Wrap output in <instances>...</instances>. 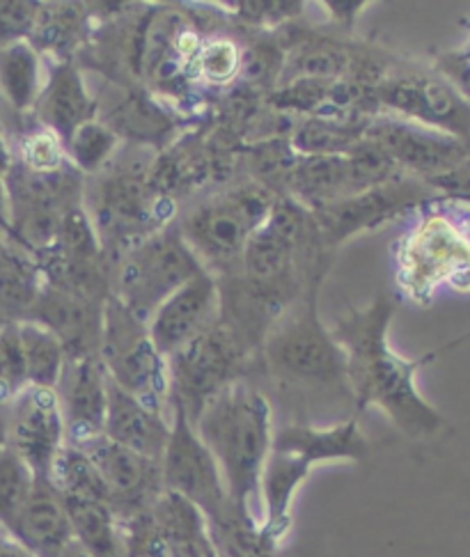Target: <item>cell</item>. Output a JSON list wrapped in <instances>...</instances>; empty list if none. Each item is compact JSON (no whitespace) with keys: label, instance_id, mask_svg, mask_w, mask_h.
Returning a JSON list of instances; mask_svg holds the SVG:
<instances>
[{"label":"cell","instance_id":"obj_1","mask_svg":"<svg viewBox=\"0 0 470 557\" xmlns=\"http://www.w3.org/2000/svg\"><path fill=\"white\" fill-rule=\"evenodd\" d=\"M395 312V298L381 292L368 308L339 319L333 335L347 354V383L358 411L374 406L404 436L424 441L441 434L447 420L422 397L418 372L436 360L443 349L420 358H404L393 351L388 331Z\"/></svg>","mask_w":470,"mask_h":557},{"label":"cell","instance_id":"obj_2","mask_svg":"<svg viewBox=\"0 0 470 557\" xmlns=\"http://www.w3.org/2000/svg\"><path fill=\"white\" fill-rule=\"evenodd\" d=\"M194 426L221 468L230 500L252 513L250 500L260 494L273 441L267 397L246 381H234L205 406Z\"/></svg>","mask_w":470,"mask_h":557},{"label":"cell","instance_id":"obj_3","mask_svg":"<svg viewBox=\"0 0 470 557\" xmlns=\"http://www.w3.org/2000/svg\"><path fill=\"white\" fill-rule=\"evenodd\" d=\"M447 202V200H445ZM432 200L395 250L399 289L420 306H430L443 287L470 292V232L461 209Z\"/></svg>","mask_w":470,"mask_h":557},{"label":"cell","instance_id":"obj_4","mask_svg":"<svg viewBox=\"0 0 470 557\" xmlns=\"http://www.w3.org/2000/svg\"><path fill=\"white\" fill-rule=\"evenodd\" d=\"M319 277L285 319H277L267 335L264 360L269 372L296 388H347V354L326 331L317 308Z\"/></svg>","mask_w":470,"mask_h":557},{"label":"cell","instance_id":"obj_5","mask_svg":"<svg viewBox=\"0 0 470 557\" xmlns=\"http://www.w3.org/2000/svg\"><path fill=\"white\" fill-rule=\"evenodd\" d=\"M207 271L177 227H163L120 252L113 298L136 319L149 321L180 287Z\"/></svg>","mask_w":470,"mask_h":557},{"label":"cell","instance_id":"obj_6","mask_svg":"<svg viewBox=\"0 0 470 557\" xmlns=\"http://www.w3.org/2000/svg\"><path fill=\"white\" fill-rule=\"evenodd\" d=\"M273 202L271 190L260 184L234 186L190 209L180 221V232L205 269H230L242 262L248 242L267 221Z\"/></svg>","mask_w":470,"mask_h":557},{"label":"cell","instance_id":"obj_7","mask_svg":"<svg viewBox=\"0 0 470 557\" xmlns=\"http://www.w3.org/2000/svg\"><path fill=\"white\" fill-rule=\"evenodd\" d=\"M99 360L122 391L163 411L170 399L168 358L154 347L145 321L136 319L113 296L106 298L103 306Z\"/></svg>","mask_w":470,"mask_h":557},{"label":"cell","instance_id":"obj_8","mask_svg":"<svg viewBox=\"0 0 470 557\" xmlns=\"http://www.w3.org/2000/svg\"><path fill=\"white\" fill-rule=\"evenodd\" d=\"M379 111L470 143V101L434 67L395 64L376 85Z\"/></svg>","mask_w":470,"mask_h":557},{"label":"cell","instance_id":"obj_9","mask_svg":"<svg viewBox=\"0 0 470 557\" xmlns=\"http://www.w3.org/2000/svg\"><path fill=\"white\" fill-rule=\"evenodd\" d=\"M103 175V173H97ZM90 207L95 232L106 246L129 248L147 234L168 227L165 200L140 168H118L92 188Z\"/></svg>","mask_w":470,"mask_h":557},{"label":"cell","instance_id":"obj_10","mask_svg":"<svg viewBox=\"0 0 470 557\" xmlns=\"http://www.w3.org/2000/svg\"><path fill=\"white\" fill-rule=\"evenodd\" d=\"M244 362L242 342L221 324L211 326L168 358L170 401L196 422L205 406L225 385L239 381Z\"/></svg>","mask_w":470,"mask_h":557},{"label":"cell","instance_id":"obj_11","mask_svg":"<svg viewBox=\"0 0 470 557\" xmlns=\"http://www.w3.org/2000/svg\"><path fill=\"white\" fill-rule=\"evenodd\" d=\"M432 200H436V193L430 186L416 177L401 175L370 190L356 193L351 198L312 209V223L322 234L324 244L339 246L360 232H372L406 213L420 211Z\"/></svg>","mask_w":470,"mask_h":557},{"label":"cell","instance_id":"obj_12","mask_svg":"<svg viewBox=\"0 0 470 557\" xmlns=\"http://www.w3.org/2000/svg\"><path fill=\"white\" fill-rule=\"evenodd\" d=\"M120 523L132 557H217L205 513L170 491Z\"/></svg>","mask_w":470,"mask_h":557},{"label":"cell","instance_id":"obj_13","mask_svg":"<svg viewBox=\"0 0 470 557\" xmlns=\"http://www.w3.org/2000/svg\"><path fill=\"white\" fill-rule=\"evenodd\" d=\"M161 482L163 491L196 505L205 513V519L232 503L217 459L211 457L194 422L180 406H173L170 438L161 457Z\"/></svg>","mask_w":470,"mask_h":557},{"label":"cell","instance_id":"obj_14","mask_svg":"<svg viewBox=\"0 0 470 557\" xmlns=\"http://www.w3.org/2000/svg\"><path fill=\"white\" fill-rule=\"evenodd\" d=\"M312 221L304 207L294 200H275L267 221L252 234L248 242L242 267L250 296H258V304H269L271 296H277L283 285L289 283V275L296 264V250L306 237Z\"/></svg>","mask_w":470,"mask_h":557},{"label":"cell","instance_id":"obj_15","mask_svg":"<svg viewBox=\"0 0 470 557\" xmlns=\"http://www.w3.org/2000/svg\"><path fill=\"white\" fill-rule=\"evenodd\" d=\"M362 138L381 147L399 165L404 175L424 184L450 173L470 149V143L455 136L391 115L370 120Z\"/></svg>","mask_w":470,"mask_h":557},{"label":"cell","instance_id":"obj_16","mask_svg":"<svg viewBox=\"0 0 470 557\" xmlns=\"http://www.w3.org/2000/svg\"><path fill=\"white\" fill-rule=\"evenodd\" d=\"M5 443L30 466L37 480L49 482L60 449L67 445L65 418L55 391L28 385L14 397Z\"/></svg>","mask_w":470,"mask_h":557},{"label":"cell","instance_id":"obj_17","mask_svg":"<svg viewBox=\"0 0 470 557\" xmlns=\"http://www.w3.org/2000/svg\"><path fill=\"white\" fill-rule=\"evenodd\" d=\"M76 447L95 463L106 486V496H109V507L120 521L136 517L161 496L163 482L159 461L136 455L106 436H97Z\"/></svg>","mask_w":470,"mask_h":557},{"label":"cell","instance_id":"obj_18","mask_svg":"<svg viewBox=\"0 0 470 557\" xmlns=\"http://www.w3.org/2000/svg\"><path fill=\"white\" fill-rule=\"evenodd\" d=\"M223 298L217 277L202 271L157 308L147 321V333L161 356L170 358L188 342L219 324Z\"/></svg>","mask_w":470,"mask_h":557},{"label":"cell","instance_id":"obj_19","mask_svg":"<svg viewBox=\"0 0 470 557\" xmlns=\"http://www.w3.org/2000/svg\"><path fill=\"white\" fill-rule=\"evenodd\" d=\"M103 306L106 301L45 283L28 319L47 326L62 342L67 360H78L99 356Z\"/></svg>","mask_w":470,"mask_h":557},{"label":"cell","instance_id":"obj_20","mask_svg":"<svg viewBox=\"0 0 470 557\" xmlns=\"http://www.w3.org/2000/svg\"><path fill=\"white\" fill-rule=\"evenodd\" d=\"M62 418H65L67 443L83 445L103 436L106 404H109V374L99 356L67 360L55 388Z\"/></svg>","mask_w":470,"mask_h":557},{"label":"cell","instance_id":"obj_21","mask_svg":"<svg viewBox=\"0 0 470 557\" xmlns=\"http://www.w3.org/2000/svg\"><path fill=\"white\" fill-rule=\"evenodd\" d=\"M103 436L132 449L136 455L161 463L170 438V422L163 411L122 391L109 379V404H106Z\"/></svg>","mask_w":470,"mask_h":557},{"label":"cell","instance_id":"obj_22","mask_svg":"<svg viewBox=\"0 0 470 557\" xmlns=\"http://www.w3.org/2000/svg\"><path fill=\"white\" fill-rule=\"evenodd\" d=\"M10 534L37 557H60L74 544L65 500L51 482H35L33 494L26 507L21 509Z\"/></svg>","mask_w":470,"mask_h":557},{"label":"cell","instance_id":"obj_23","mask_svg":"<svg viewBox=\"0 0 470 557\" xmlns=\"http://www.w3.org/2000/svg\"><path fill=\"white\" fill-rule=\"evenodd\" d=\"M33 111L41 126L49 128L65 145L81 124L95 120L97 103L85 88L76 64L58 62L45 81Z\"/></svg>","mask_w":470,"mask_h":557},{"label":"cell","instance_id":"obj_24","mask_svg":"<svg viewBox=\"0 0 470 557\" xmlns=\"http://www.w3.org/2000/svg\"><path fill=\"white\" fill-rule=\"evenodd\" d=\"M271 445L301 455L312 466L329 461L362 463L370 455V443L362 436L356 418L333 426L287 424L273 434Z\"/></svg>","mask_w":470,"mask_h":557},{"label":"cell","instance_id":"obj_25","mask_svg":"<svg viewBox=\"0 0 470 557\" xmlns=\"http://www.w3.org/2000/svg\"><path fill=\"white\" fill-rule=\"evenodd\" d=\"M41 285L45 277L37 257L0 234V314L8 317V324L28 319Z\"/></svg>","mask_w":470,"mask_h":557},{"label":"cell","instance_id":"obj_26","mask_svg":"<svg viewBox=\"0 0 470 557\" xmlns=\"http://www.w3.org/2000/svg\"><path fill=\"white\" fill-rule=\"evenodd\" d=\"M65 500L74 542L90 557H132L124 542L122 523L115 511L101 500L62 498Z\"/></svg>","mask_w":470,"mask_h":557},{"label":"cell","instance_id":"obj_27","mask_svg":"<svg viewBox=\"0 0 470 557\" xmlns=\"http://www.w3.org/2000/svg\"><path fill=\"white\" fill-rule=\"evenodd\" d=\"M207 528L217 557H273L277 553L252 513L242 511L234 503L209 517Z\"/></svg>","mask_w":470,"mask_h":557},{"label":"cell","instance_id":"obj_28","mask_svg":"<svg viewBox=\"0 0 470 557\" xmlns=\"http://www.w3.org/2000/svg\"><path fill=\"white\" fill-rule=\"evenodd\" d=\"M41 88L45 81H41L39 53L30 47V41L0 49V97L14 111L26 113L35 109Z\"/></svg>","mask_w":470,"mask_h":557},{"label":"cell","instance_id":"obj_29","mask_svg":"<svg viewBox=\"0 0 470 557\" xmlns=\"http://www.w3.org/2000/svg\"><path fill=\"white\" fill-rule=\"evenodd\" d=\"M16 329L21 349H24L28 385L55 391L67 368V351L62 347V342L47 326L30 319L16 321Z\"/></svg>","mask_w":470,"mask_h":557},{"label":"cell","instance_id":"obj_30","mask_svg":"<svg viewBox=\"0 0 470 557\" xmlns=\"http://www.w3.org/2000/svg\"><path fill=\"white\" fill-rule=\"evenodd\" d=\"M368 122L314 115L296 128L292 147L304 157L347 154L349 149H354L362 140Z\"/></svg>","mask_w":470,"mask_h":557},{"label":"cell","instance_id":"obj_31","mask_svg":"<svg viewBox=\"0 0 470 557\" xmlns=\"http://www.w3.org/2000/svg\"><path fill=\"white\" fill-rule=\"evenodd\" d=\"M49 482L55 486L62 498H85V500H101L109 505L106 486L97 473L90 457L81 447L67 443L60 449V455L53 463Z\"/></svg>","mask_w":470,"mask_h":557},{"label":"cell","instance_id":"obj_32","mask_svg":"<svg viewBox=\"0 0 470 557\" xmlns=\"http://www.w3.org/2000/svg\"><path fill=\"white\" fill-rule=\"evenodd\" d=\"M35 473L8 443H0V528L12 532L21 509L26 507L33 488Z\"/></svg>","mask_w":470,"mask_h":557},{"label":"cell","instance_id":"obj_33","mask_svg":"<svg viewBox=\"0 0 470 557\" xmlns=\"http://www.w3.org/2000/svg\"><path fill=\"white\" fill-rule=\"evenodd\" d=\"M118 140V134L109 124L90 120L81 124L70 136V140L65 143V154L78 173L97 175L115 157Z\"/></svg>","mask_w":470,"mask_h":557},{"label":"cell","instance_id":"obj_34","mask_svg":"<svg viewBox=\"0 0 470 557\" xmlns=\"http://www.w3.org/2000/svg\"><path fill=\"white\" fill-rule=\"evenodd\" d=\"M244 53L237 41L227 37H213L202 41V47L196 58V74L200 81L209 85H227L242 74Z\"/></svg>","mask_w":470,"mask_h":557},{"label":"cell","instance_id":"obj_35","mask_svg":"<svg viewBox=\"0 0 470 557\" xmlns=\"http://www.w3.org/2000/svg\"><path fill=\"white\" fill-rule=\"evenodd\" d=\"M24 388H28V376L18 329L5 324L0 326V404H12Z\"/></svg>","mask_w":470,"mask_h":557},{"label":"cell","instance_id":"obj_36","mask_svg":"<svg viewBox=\"0 0 470 557\" xmlns=\"http://www.w3.org/2000/svg\"><path fill=\"white\" fill-rule=\"evenodd\" d=\"M65 145H62V140L45 126L21 140V165H26L33 173H60V170L65 168Z\"/></svg>","mask_w":470,"mask_h":557},{"label":"cell","instance_id":"obj_37","mask_svg":"<svg viewBox=\"0 0 470 557\" xmlns=\"http://www.w3.org/2000/svg\"><path fill=\"white\" fill-rule=\"evenodd\" d=\"M41 5L26 0H0V49L28 41Z\"/></svg>","mask_w":470,"mask_h":557},{"label":"cell","instance_id":"obj_38","mask_svg":"<svg viewBox=\"0 0 470 557\" xmlns=\"http://www.w3.org/2000/svg\"><path fill=\"white\" fill-rule=\"evenodd\" d=\"M426 186L436 193L438 200L470 207V149L468 154L450 170V173L436 177Z\"/></svg>","mask_w":470,"mask_h":557},{"label":"cell","instance_id":"obj_39","mask_svg":"<svg viewBox=\"0 0 470 557\" xmlns=\"http://www.w3.org/2000/svg\"><path fill=\"white\" fill-rule=\"evenodd\" d=\"M434 70L441 72L470 101V39L455 51L441 53Z\"/></svg>","mask_w":470,"mask_h":557},{"label":"cell","instance_id":"obj_40","mask_svg":"<svg viewBox=\"0 0 470 557\" xmlns=\"http://www.w3.org/2000/svg\"><path fill=\"white\" fill-rule=\"evenodd\" d=\"M232 8H239V16H244L248 24L258 26H275L285 18H292L294 14L301 12V3H232Z\"/></svg>","mask_w":470,"mask_h":557},{"label":"cell","instance_id":"obj_41","mask_svg":"<svg viewBox=\"0 0 470 557\" xmlns=\"http://www.w3.org/2000/svg\"><path fill=\"white\" fill-rule=\"evenodd\" d=\"M324 8L331 10V14L339 21V26H351L366 3L362 0H356V3H324Z\"/></svg>","mask_w":470,"mask_h":557},{"label":"cell","instance_id":"obj_42","mask_svg":"<svg viewBox=\"0 0 470 557\" xmlns=\"http://www.w3.org/2000/svg\"><path fill=\"white\" fill-rule=\"evenodd\" d=\"M0 557H37L24 544L16 542L12 534H0Z\"/></svg>","mask_w":470,"mask_h":557},{"label":"cell","instance_id":"obj_43","mask_svg":"<svg viewBox=\"0 0 470 557\" xmlns=\"http://www.w3.org/2000/svg\"><path fill=\"white\" fill-rule=\"evenodd\" d=\"M12 163H14V161H12V154H10V147H8L3 134H0V180L8 177Z\"/></svg>","mask_w":470,"mask_h":557},{"label":"cell","instance_id":"obj_44","mask_svg":"<svg viewBox=\"0 0 470 557\" xmlns=\"http://www.w3.org/2000/svg\"><path fill=\"white\" fill-rule=\"evenodd\" d=\"M60 557H90V555L85 553V550H83V548H81V546L74 542V544H72V546L65 550V553H62Z\"/></svg>","mask_w":470,"mask_h":557},{"label":"cell","instance_id":"obj_45","mask_svg":"<svg viewBox=\"0 0 470 557\" xmlns=\"http://www.w3.org/2000/svg\"><path fill=\"white\" fill-rule=\"evenodd\" d=\"M0 534H5V530H3V528H0Z\"/></svg>","mask_w":470,"mask_h":557}]
</instances>
